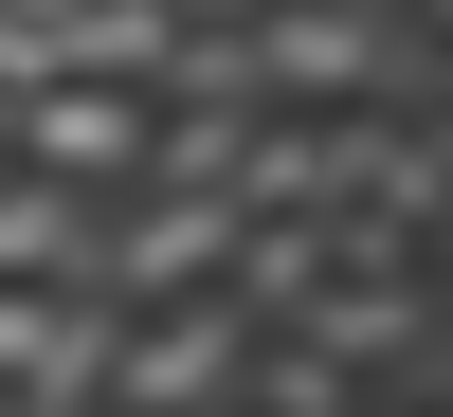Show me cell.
Returning a JSON list of instances; mask_svg holds the SVG:
<instances>
[{"instance_id":"6da1fadb","label":"cell","mask_w":453,"mask_h":417,"mask_svg":"<svg viewBox=\"0 0 453 417\" xmlns=\"http://www.w3.org/2000/svg\"><path fill=\"white\" fill-rule=\"evenodd\" d=\"M0 164L73 181V200H127L145 181V91H109V73H19V91H0Z\"/></svg>"},{"instance_id":"7a4b0ae2","label":"cell","mask_w":453,"mask_h":417,"mask_svg":"<svg viewBox=\"0 0 453 417\" xmlns=\"http://www.w3.org/2000/svg\"><path fill=\"white\" fill-rule=\"evenodd\" d=\"M236 363H254V327L218 309V290L127 309V327H109V399H91V417H236Z\"/></svg>"},{"instance_id":"3957f363","label":"cell","mask_w":453,"mask_h":417,"mask_svg":"<svg viewBox=\"0 0 453 417\" xmlns=\"http://www.w3.org/2000/svg\"><path fill=\"white\" fill-rule=\"evenodd\" d=\"M109 327L127 309H91V290H0V399L19 417H91L109 399Z\"/></svg>"},{"instance_id":"277c9868","label":"cell","mask_w":453,"mask_h":417,"mask_svg":"<svg viewBox=\"0 0 453 417\" xmlns=\"http://www.w3.org/2000/svg\"><path fill=\"white\" fill-rule=\"evenodd\" d=\"M0 417H19V399H0Z\"/></svg>"}]
</instances>
